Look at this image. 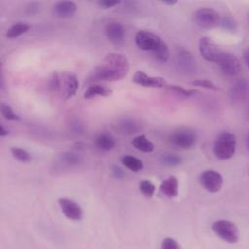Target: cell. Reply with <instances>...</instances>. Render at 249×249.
<instances>
[{"label":"cell","instance_id":"cell-1","mask_svg":"<svg viewBox=\"0 0 249 249\" xmlns=\"http://www.w3.org/2000/svg\"><path fill=\"white\" fill-rule=\"evenodd\" d=\"M129 71V61L123 53H108L97 65L91 79L95 81L114 82L124 79Z\"/></svg>","mask_w":249,"mask_h":249},{"label":"cell","instance_id":"cell-2","mask_svg":"<svg viewBox=\"0 0 249 249\" xmlns=\"http://www.w3.org/2000/svg\"><path fill=\"white\" fill-rule=\"evenodd\" d=\"M48 88L51 91L58 92L62 99L73 97L79 88V80L74 73H54L49 80Z\"/></svg>","mask_w":249,"mask_h":249},{"label":"cell","instance_id":"cell-3","mask_svg":"<svg viewBox=\"0 0 249 249\" xmlns=\"http://www.w3.org/2000/svg\"><path fill=\"white\" fill-rule=\"evenodd\" d=\"M236 136L230 131L220 132L213 144V153L219 160H229L232 158L236 152Z\"/></svg>","mask_w":249,"mask_h":249},{"label":"cell","instance_id":"cell-4","mask_svg":"<svg viewBox=\"0 0 249 249\" xmlns=\"http://www.w3.org/2000/svg\"><path fill=\"white\" fill-rule=\"evenodd\" d=\"M211 229L217 236L228 243H236L239 240V230L231 221L217 220L211 225Z\"/></svg>","mask_w":249,"mask_h":249},{"label":"cell","instance_id":"cell-5","mask_svg":"<svg viewBox=\"0 0 249 249\" xmlns=\"http://www.w3.org/2000/svg\"><path fill=\"white\" fill-rule=\"evenodd\" d=\"M221 15L212 8H200L194 13V21L196 25L204 29H212L220 25Z\"/></svg>","mask_w":249,"mask_h":249},{"label":"cell","instance_id":"cell-6","mask_svg":"<svg viewBox=\"0 0 249 249\" xmlns=\"http://www.w3.org/2000/svg\"><path fill=\"white\" fill-rule=\"evenodd\" d=\"M164 43L157 34L148 30H139L135 34L136 46L145 52H152L155 53L157 50Z\"/></svg>","mask_w":249,"mask_h":249},{"label":"cell","instance_id":"cell-7","mask_svg":"<svg viewBox=\"0 0 249 249\" xmlns=\"http://www.w3.org/2000/svg\"><path fill=\"white\" fill-rule=\"evenodd\" d=\"M169 142L180 149H191L196 142V134L189 128H179L170 133Z\"/></svg>","mask_w":249,"mask_h":249},{"label":"cell","instance_id":"cell-8","mask_svg":"<svg viewBox=\"0 0 249 249\" xmlns=\"http://www.w3.org/2000/svg\"><path fill=\"white\" fill-rule=\"evenodd\" d=\"M198 50L200 55L209 62L218 63L225 51H223L217 44L207 37H202L198 43Z\"/></svg>","mask_w":249,"mask_h":249},{"label":"cell","instance_id":"cell-9","mask_svg":"<svg viewBox=\"0 0 249 249\" xmlns=\"http://www.w3.org/2000/svg\"><path fill=\"white\" fill-rule=\"evenodd\" d=\"M221 71L229 77H236L241 72V62L239 58L230 52H224L222 57L217 63Z\"/></svg>","mask_w":249,"mask_h":249},{"label":"cell","instance_id":"cell-10","mask_svg":"<svg viewBox=\"0 0 249 249\" xmlns=\"http://www.w3.org/2000/svg\"><path fill=\"white\" fill-rule=\"evenodd\" d=\"M199 181L202 187L209 193H217L221 190L223 186V176L215 169H206L200 176Z\"/></svg>","mask_w":249,"mask_h":249},{"label":"cell","instance_id":"cell-11","mask_svg":"<svg viewBox=\"0 0 249 249\" xmlns=\"http://www.w3.org/2000/svg\"><path fill=\"white\" fill-rule=\"evenodd\" d=\"M58 205L62 214L71 221H80L83 218V209L75 200L67 197H60Z\"/></svg>","mask_w":249,"mask_h":249},{"label":"cell","instance_id":"cell-12","mask_svg":"<svg viewBox=\"0 0 249 249\" xmlns=\"http://www.w3.org/2000/svg\"><path fill=\"white\" fill-rule=\"evenodd\" d=\"M176 68L185 74L194 73L196 70V62L192 53L184 49L179 50L175 56Z\"/></svg>","mask_w":249,"mask_h":249},{"label":"cell","instance_id":"cell-13","mask_svg":"<svg viewBox=\"0 0 249 249\" xmlns=\"http://www.w3.org/2000/svg\"><path fill=\"white\" fill-rule=\"evenodd\" d=\"M132 81L145 88H163L166 86V82L162 77L151 76L143 71H136L133 75Z\"/></svg>","mask_w":249,"mask_h":249},{"label":"cell","instance_id":"cell-14","mask_svg":"<svg viewBox=\"0 0 249 249\" xmlns=\"http://www.w3.org/2000/svg\"><path fill=\"white\" fill-rule=\"evenodd\" d=\"M105 35L114 45H121L124 40V28L119 21H110L105 26Z\"/></svg>","mask_w":249,"mask_h":249},{"label":"cell","instance_id":"cell-15","mask_svg":"<svg viewBox=\"0 0 249 249\" xmlns=\"http://www.w3.org/2000/svg\"><path fill=\"white\" fill-rule=\"evenodd\" d=\"M77 12V5L73 1H59L53 7V13L57 18H71Z\"/></svg>","mask_w":249,"mask_h":249},{"label":"cell","instance_id":"cell-16","mask_svg":"<svg viewBox=\"0 0 249 249\" xmlns=\"http://www.w3.org/2000/svg\"><path fill=\"white\" fill-rule=\"evenodd\" d=\"M248 94V83L246 79H239L231 88L229 95L233 102H240L246 99Z\"/></svg>","mask_w":249,"mask_h":249},{"label":"cell","instance_id":"cell-17","mask_svg":"<svg viewBox=\"0 0 249 249\" xmlns=\"http://www.w3.org/2000/svg\"><path fill=\"white\" fill-rule=\"evenodd\" d=\"M113 92V90L106 87V86H102L99 84H94V85H90L88 87V89L85 90L84 92V98L85 99H91L94 98L96 96H102V97H106L111 95Z\"/></svg>","mask_w":249,"mask_h":249},{"label":"cell","instance_id":"cell-18","mask_svg":"<svg viewBox=\"0 0 249 249\" xmlns=\"http://www.w3.org/2000/svg\"><path fill=\"white\" fill-rule=\"evenodd\" d=\"M178 180L174 175L168 176L160 186V192L167 197H175L178 195Z\"/></svg>","mask_w":249,"mask_h":249},{"label":"cell","instance_id":"cell-19","mask_svg":"<svg viewBox=\"0 0 249 249\" xmlns=\"http://www.w3.org/2000/svg\"><path fill=\"white\" fill-rule=\"evenodd\" d=\"M94 144L98 150L108 152L115 148L116 141L115 138L109 133H99L95 137Z\"/></svg>","mask_w":249,"mask_h":249},{"label":"cell","instance_id":"cell-20","mask_svg":"<svg viewBox=\"0 0 249 249\" xmlns=\"http://www.w3.org/2000/svg\"><path fill=\"white\" fill-rule=\"evenodd\" d=\"M131 144L136 150L143 152V153H152L155 149L154 144L144 134L135 136L132 139Z\"/></svg>","mask_w":249,"mask_h":249},{"label":"cell","instance_id":"cell-21","mask_svg":"<svg viewBox=\"0 0 249 249\" xmlns=\"http://www.w3.org/2000/svg\"><path fill=\"white\" fill-rule=\"evenodd\" d=\"M30 29V25L26 22L23 21H18L15 22L14 24H12L7 32H6V37L8 39H16L18 37H19L20 35L26 33L28 30Z\"/></svg>","mask_w":249,"mask_h":249},{"label":"cell","instance_id":"cell-22","mask_svg":"<svg viewBox=\"0 0 249 249\" xmlns=\"http://www.w3.org/2000/svg\"><path fill=\"white\" fill-rule=\"evenodd\" d=\"M82 161L80 155L74 152H64L58 158V163L63 167H72L78 165Z\"/></svg>","mask_w":249,"mask_h":249},{"label":"cell","instance_id":"cell-23","mask_svg":"<svg viewBox=\"0 0 249 249\" xmlns=\"http://www.w3.org/2000/svg\"><path fill=\"white\" fill-rule=\"evenodd\" d=\"M121 162L124 166H125L127 169H129L133 172H138V171L142 170L144 167L143 161L140 159L133 157L131 155L123 156L121 158Z\"/></svg>","mask_w":249,"mask_h":249},{"label":"cell","instance_id":"cell-24","mask_svg":"<svg viewBox=\"0 0 249 249\" xmlns=\"http://www.w3.org/2000/svg\"><path fill=\"white\" fill-rule=\"evenodd\" d=\"M119 130L123 133H126V134H133L136 133L139 130V126L138 124L131 119H123L119 124Z\"/></svg>","mask_w":249,"mask_h":249},{"label":"cell","instance_id":"cell-25","mask_svg":"<svg viewBox=\"0 0 249 249\" xmlns=\"http://www.w3.org/2000/svg\"><path fill=\"white\" fill-rule=\"evenodd\" d=\"M159 160L163 165L173 167L180 165L183 161V159L176 154H163L160 157Z\"/></svg>","mask_w":249,"mask_h":249},{"label":"cell","instance_id":"cell-26","mask_svg":"<svg viewBox=\"0 0 249 249\" xmlns=\"http://www.w3.org/2000/svg\"><path fill=\"white\" fill-rule=\"evenodd\" d=\"M11 154L14 159H16L17 160L23 162V163L29 162L32 160L31 155L25 149L20 148V147H12Z\"/></svg>","mask_w":249,"mask_h":249},{"label":"cell","instance_id":"cell-27","mask_svg":"<svg viewBox=\"0 0 249 249\" xmlns=\"http://www.w3.org/2000/svg\"><path fill=\"white\" fill-rule=\"evenodd\" d=\"M167 89L170 91L174 92L175 94H177L181 97H184V98H189L190 96H192V95L196 94V92H197V90H196V89H186L183 87L178 86V85H168Z\"/></svg>","mask_w":249,"mask_h":249},{"label":"cell","instance_id":"cell-28","mask_svg":"<svg viewBox=\"0 0 249 249\" xmlns=\"http://www.w3.org/2000/svg\"><path fill=\"white\" fill-rule=\"evenodd\" d=\"M0 111H1V115L8 121H18L20 119V117L18 114H16L13 108L7 103H4V102L1 103Z\"/></svg>","mask_w":249,"mask_h":249},{"label":"cell","instance_id":"cell-29","mask_svg":"<svg viewBox=\"0 0 249 249\" xmlns=\"http://www.w3.org/2000/svg\"><path fill=\"white\" fill-rule=\"evenodd\" d=\"M139 190L140 192L148 198L152 197L156 191V186L149 180H143L139 183Z\"/></svg>","mask_w":249,"mask_h":249},{"label":"cell","instance_id":"cell-30","mask_svg":"<svg viewBox=\"0 0 249 249\" xmlns=\"http://www.w3.org/2000/svg\"><path fill=\"white\" fill-rule=\"evenodd\" d=\"M220 24L222 25V27L224 29L229 30V31H235L237 28V23H236L235 19L231 17H225V18H221Z\"/></svg>","mask_w":249,"mask_h":249},{"label":"cell","instance_id":"cell-31","mask_svg":"<svg viewBox=\"0 0 249 249\" xmlns=\"http://www.w3.org/2000/svg\"><path fill=\"white\" fill-rule=\"evenodd\" d=\"M192 85L196 86V87H200V88H204L207 89H211V90H219V88L209 80H195L192 82Z\"/></svg>","mask_w":249,"mask_h":249},{"label":"cell","instance_id":"cell-32","mask_svg":"<svg viewBox=\"0 0 249 249\" xmlns=\"http://www.w3.org/2000/svg\"><path fill=\"white\" fill-rule=\"evenodd\" d=\"M162 249H180L181 245L177 242L176 239L172 237H165L161 241Z\"/></svg>","mask_w":249,"mask_h":249},{"label":"cell","instance_id":"cell-33","mask_svg":"<svg viewBox=\"0 0 249 249\" xmlns=\"http://www.w3.org/2000/svg\"><path fill=\"white\" fill-rule=\"evenodd\" d=\"M120 3H121L120 1H112V0H101L97 2L98 6L101 7L102 9H111L115 6H118Z\"/></svg>","mask_w":249,"mask_h":249},{"label":"cell","instance_id":"cell-34","mask_svg":"<svg viewBox=\"0 0 249 249\" xmlns=\"http://www.w3.org/2000/svg\"><path fill=\"white\" fill-rule=\"evenodd\" d=\"M112 173H113L114 177H116V178H118V179H119V178H122V177L124 175L123 169H122L121 167L117 166V165H114V166H113V168H112Z\"/></svg>","mask_w":249,"mask_h":249},{"label":"cell","instance_id":"cell-35","mask_svg":"<svg viewBox=\"0 0 249 249\" xmlns=\"http://www.w3.org/2000/svg\"><path fill=\"white\" fill-rule=\"evenodd\" d=\"M8 134H9V130L6 129V128L4 127V125L1 124H0V136H1V137H4V136H6V135H8Z\"/></svg>","mask_w":249,"mask_h":249},{"label":"cell","instance_id":"cell-36","mask_svg":"<svg viewBox=\"0 0 249 249\" xmlns=\"http://www.w3.org/2000/svg\"><path fill=\"white\" fill-rule=\"evenodd\" d=\"M162 4L164 5H168V6H173L175 4H177V1H163Z\"/></svg>","mask_w":249,"mask_h":249},{"label":"cell","instance_id":"cell-37","mask_svg":"<svg viewBox=\"0 0 249 249\" xmlns=\"http://www.w3.org/2000/svg\"><path fill=\"white\" fill-rule=\"evenodd\" d=\"M243 56H244V62L247 65L248 64V51L247 50H245V52L243 53Z\"/></svg>","mask_w":249,"mask_h":249}]
</instances>
